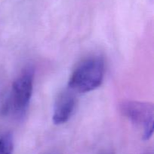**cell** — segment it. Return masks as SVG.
Masks as SVG:
<instances>
[{
    "label": "cell",
    "instance_id": "2",
    "mask_svg": "<svg viewBox=\"0 0 154 154\" xmlns=\"http://www.w3.org/2000/svg\"><path fill=\"white\" fill-rule=\"evenodd\" d=\"M33 78L34 71L31 67H27L15 79L10 98L3 108L4 113L21 114L25 112L32 95Z\"/></svg>",
    "mask_w": 154,
    "mask_h": 154
},
{
    "label": "cell",
    "instance_id": "4",
    "mask_svg": "<svg viewBox=\"0 0 154 154\" xmlns=\"http://www.w3.org/2000/svg\"><path fill=\"white\" fill-rule=\"evenodd\" d=\"M76 99L74 92L70 89L63 90L56 100L53 114V121L56 125L66 123L75 110Z\"/></svg>",
    "mask_w": 154,
    "mask_h": 154
},
{
    "label": "cell",
    "instance_id": "5",
    "mask_svg": "<svg viewBox=\"0 0 154 154\" xmlns=\"http://www.w3.org/2000/svg\"><path fill=\"white\" fill-rule=\"evenodd\" d=\"M14 138L11 133H7L0 138V154H12Z\"/></svg>",
    "mask_w": 154,
    "mask_h": 154
},
{
    "label": "cell",
    "instance_id": "1",
    "mask_svg": "<svg viewBox=\"0 0 154 154\" xmlns=\"http://www.w3.org/2000/svg\"><path fill=\"white\" fill-rule=\"evenodd\" d=\"M105 75L102 57H90L81 61L70 76L69 88L74 93H86L100 87Z\"/></svg>",
    "mask_w": 154,
    "mask_h": 154
},
{
    "label": "cell",
    "instance_id": "6",
    "mask_svg": "<svg viewBox=\"0 0 154 154\" xmlns=\"http://www.w3.org/2000/svg\"><path fill=\"white\" fill-rule=\"evenodd\" d=\"M143 154H152L151 153H149V152H147V153H143Z\"/></svg>",
    "mask_w": 154,
    "mask_h": 154
},
{
    "label": "cell",
    "instance_id": "3",
    "mask_svg": "<svg viewBox=\"0 0 154 154\" xmlns=\"http://www.w3.org/2000/svg\"><path fill=\"white\" fill-rule=\"evenodd\" d=\"M120 112L134 125L143 130V139L148 140L153 133L154 108L150 102L127 101L120 105Z\"/></svg>",
    "mask_w": 154,
    "mask_h": 154
}]
</instances>
